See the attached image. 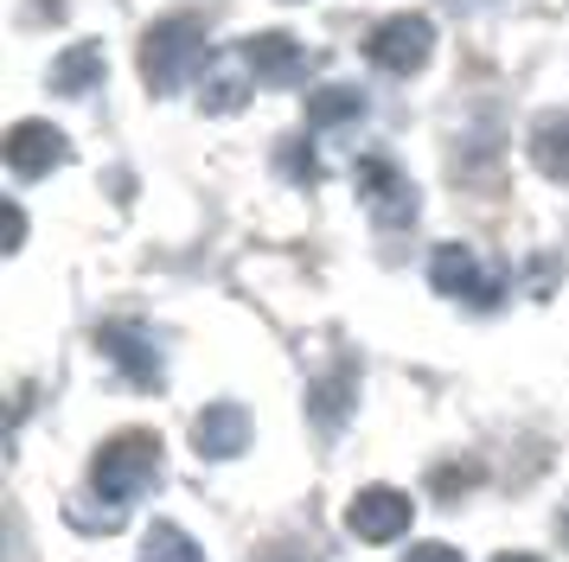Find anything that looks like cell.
I'll list each match as a JSON object with an SVG mask.
<instances>
[{
    "mask_svg": "<svg viewBox=\"0 0 569 562\" xmlns=\"http://www.w3.org/2000/svg\"><path fill=\"white\" fill-rule=\"evenodd\" d=\"M192 71H206V26L173 13V20H154L141 32V77L154 97H173Z\"/></svg>",
    "mask_w": 569,
    "mask_h": 562,
    "instance_id": "cell-1",
    "label": "cell"
},
{
    "mask_svg": "<svg viewBox=\"0 0 569 562\" xmlns=\"http://www.w3.org/2000/svg\"><path fill=\"white\" fill-rule=\"evenodd\" d=\"M154 466H160V441L154 434H116L103 454H97V466H90V485L103 492L109 505H129L141 485H154Z\"/></svg>",
    "mask_w": 569,
    "mask_h": 562,
    "instance_id": "cell-2",
    "label": "cell"
},
{
    "mask_svg": "<svg viewBox=\"0 0 569 562\" xmlns=\"http://www.w3.org/2000/svg\"><path fill=\"white\" fill-rule=\"evenodd\" d=\"M352 185H359V204L378 218V224H416V185L397 167H390L385 153H365L359 167H352Z\"/></svg>",
    "mask_w": 569,
    "mask_h": 562,
    "instance_id": "cell-3",
    "label": "cell"
},
{
    "mask_svg": "<svg viewBox=\"0 0 569 562\" xmlns=\"http://www.w3.org/2000/svg\"><path fill=\"white\" fill-rule=\"evenodd\" d=\"M429 51H436V26L422 20V13H397V20L371 26V39H365V58L371 64H385V71H422L429 64Z\"/></svg>",
    "mask_w": 569,
    "mask_h": 562,
    "instance_id": "cell-4",
    "label": "cell"
},
{
    "mask_svg": "<svg viewBox=\"0 0 569 562\" xmlns=\"http://www.w3.org/2000/svg\"><path fill=\"white\" fill-rule=\"evenodd\" d=\"M410 524H416L410 492H397V485H365L359 499L346 505V531L359 543H397Z\"/></svg>",
    "mask_w": 569,
    "mask_h": 562,
    "instance_id": "cell-5",
    "label": "cell"
},
{
    "mask_svg": "<svg viewBox=\"0 0 569 562\" xmlns=\"http://www.w3.org/2000/svg\"><path fill=\"white\" fill-rule=\"evenodd\" d=\"M429 288L448 294V301H473V307L499 301V281H487L480 255L467 250V243H441V250L429 255Z\"/></svg>",
    "mask_w": 569,
    "mask_h": 562,
    "instance_id": "cell-6",
    "label": "cell"
},
{
    "mask_svg": "<svg viewBox=\"0 0 569 562\" xmlns=\"http://www.w3.org/2000/svg\"><path fill=\"white\" fill-rule=\"evenodd\" d=\"M97 352L116 358V364L129 371L134 390H160V378H167V371H160V345L134 327V320H103V327H97Z\"/></svg>",
    "mask_w": 569,
    "mask_h": 562,
    "instance_id": "cell-7",
    "label": "cell"
},
{
    "mask_svg": "<svg viewBox=\"0 0 569 562\" xmlns=\"http://www.w3.org/2000/svg\"><path fill=\"white\" fill-rule=\"evenodd\" d=\"M250 448V415L237 403H211L192 415V454L199 460H237Z\"/></svg>",
    "mask_w": 569,
    "mask_h": 562,
    "instance_id": "cell-8",
    "label": "cell"
},
{
    "mask_svg": "<svg viewBox=\"0 0 569 562\" xmlns=\"http://www.w3.org/2000/svg\"><path fill=\"white\" fill-rule=\"evenodd\" d=\"M243 58H250L257 83H269V90H288V83L308 77V51H301V39H288V32H257V39H243Z\"/></svg>",
    "mask_w": 569,
    "mask_h": 562,
    "instance_id": "cell-9",
    "label": "cell"
},
{
    "mask_svg": "<svg viewBox=\"0 0 569 562\" xmlns=\"http://www.w3.org/2000/svg\"><path fill=\"white\" fill-rule=\"evenodd\" d=\"M64 134H58L52 122H20V128H7V167L20 179H46L52 167H64Z\"/></svg>",
    "mask_w": 569,
    "mask_h": 562,
    "instance_id": "cell-10",
    "label": "cell"
},
{
    "mask_svg": "<svg viewBox=\"0 0 569 562\" xmlns=\"http://www.w3.org/2000/svg\"><path fill=\"white\" fill-rule=\"evenodd\" d=\"M250 83H257V71H250L243 51H237V58H211L206 83H199V109H206V116H237V109L250 102Z\"/></svg>",
    "mask_w": 569,
    "mask_h": 562,
    "instance_id": "cell-11",
    "label": "cell"
},
{
    "mask_svg": "<svg viewBox=\"0 0 569 562\" xmlns=\"http://www.w3.org/2000/svg\"><path fill=\"white\" fill-rule=\"evenodd\" d=\"M97 77H103V46H71L52 64V90L58 97H83V90H97Z\"/></svg>",
    "mask_w": 569,
    "mask_h": 562,
    "instance_id": "cell-12",
    "label": "cell"
},
{
    "mask_svg": "<svg viewBox=\"0 0 569 562\" xmlns=\"http://www.w3.org/2000/svg\"><path fill=\"white\" fill-rule=\"evenodd\" d=\"M352 116H365V90L359 83H327V90H313L308 97V122L313 128H339V122H352Z\"/></svg>",
    "mask_w": 569,
    "mask_h": 562,
    "instance_id": "cell-13",
    "label": "cell"
},
{
    "mask_svg": "<svg viewBox=\"0 0 569 562\" xmlns=\"http://www.w3.org/2000/svg\"><path fill=\"white\" fill-rule=\"evenodd\" d=\"M531 160H538L550 179H569V116H543L531 128Z\"/></svg>",
    "mask_w": 569,
    "mask_h": 562,
    "instance_id": "cell-14",
    "label": "cell"
},
{
    "mask_svg": "<svg viewBox=\"0 0 569 562\" xmlns=\"http://www.w3.org/2000/svg\"><path fill=\"white\" fill-rule=\"evenodd\" d=\"M141 562H206V556H199V543L180 524H154L148 543H141Z\"/></svg>",
    "mask_w": 569,
    "mask_h": 562,
    "instance_id": "cell-15",
    "label": "cell"
},
{
    "mask_svg": "<svg viewBox=\"0 0 569 562\" xmlns=\"http://www.w3.org/2000/svg\"><path fill=\"white\" fill-rule=\"evenodd\" d=\"M346 403H352V378H346V371L327 378V383H313V397H308V409H313L320 429H339V422H346Z\"/></svg>",
    "mask_w": 569,
    "mask_h": 562,
    "instance_id": "cell-16",
    "label": "cell"
},
{
    "mask_svg": "<svg viewBox=\"0 0 569 562\" xmlns=\"http://www.w3.org/2000/svg\"><path fill=\"white\" fill-rule=\"evenodd\" d=\"M276 160H282V173L295 179V185H313V179H320V160H313L308 141H282V148H276Z\"/></svg>",
    "mask_w": 569,
    "mask_h": 562,
    "instance_id": "cell-17",
    "label": "cell"
},
{
    "mask_svg": "<svg viewBox=\"0 0 569 562\" xmlns=\"http://www.w3.org/2000/svg\"><path fill=\"white\" fill-rule=\"evenodd\" d=\"M473 480H480V466L473 460H448V466H436V499H461V492H473Z\"/></svg>",
    "mask_w": 569,
    "mask_h": 562,
    "instance_id": "cell-18",
    "label": "cell"
},
{
    "mask_svg": "<svg viewBox=\"0 0 569 562\" xmlns=\"http://www.w3.org/2000/svg\"><path fill=\"white\" fill-rule=\"evenodd\" d=\"M403 562H467V556L455 550V543H410V556Z\"/></svg>",
    "mask_w": 569,
    "mask_h": 562,
    "instance_id": "cell-19",
    "label": "cell"
},
{
    "mask_svg": "<svg viewBox=\"0 0 569 562\" xmlns=\"http://www.w3.org/2000/svg\"><path fill=\"white\" fill-rule=\"evenodd\" d=\"M0 218H7V250H20V237H27V218H20V204H7Z\"/></svg>",
    "mask_w": 569,
    "mask_h": 562,
    "instance_id": "cell-20",
    "label": "cell"
},
{
    "mask_svg": "<svg viewBox=\"0 0 569 562\" xmlns=\"http://www.w3.org/2000/svg\"><path fill=\"white\" fill-rule=\"evenodd\" d=\"M492 562H543V556H492Z\"/></svg>",
    "mask_w": 569,
    "mask_h": 562,
    "instance_id": "cell-21",
    "label": "cell"
}]
</instances>
